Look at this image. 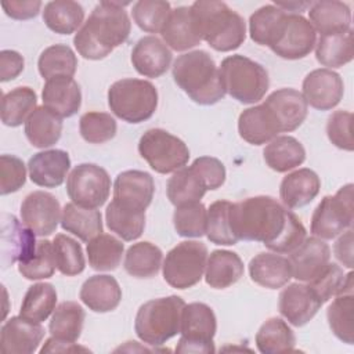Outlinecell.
Instances as JSON below:
<instances>
[{"label": "cell", "mask_w": 354, "mask_h": 354, "mask_svg": "<svg viewBox=\"0 0 354 354\" xmlns=\"http://www.w3.org/2000/svg\"><path fill=\"white\" fill-rule=\"evenodd\" d=\"M335 257L347 268H353V230L342 232L333 246Z\"/></svg>", "instance_id": "obj_59"}, {"label": "cell", "mask_w": 354, "mask_h": 354, "mask_svg": "<svg viewBox=\"0 0 354 354\" xmlns=\"http://www.w3.org/2000/svg\"><path fill=\"white\" fill-rule=\"evenodd\" d=\"M171 73L176 84L199 105H213L225 95L220 71L210 54L203 50L177 57Z\"/></svg>", "instance_id": "obj_5"}, {"label": "cell", "mask_w": 354, "mask_h": 354, "mask_svg": "<svg viewBox=\"0 0 354 354\" xmlns=\"http://www.w3.org/2000/svg\"><path fill=\"white\" fill-rule=\"evenodd\" d=\"M231 224L238 241L261 242L275 253H290L306 239L307 234L293 212L267 195L232 203Z\"/></svg>", "instance_id": "obj_1"}, {"label": "cell", "mask_w": 354, "mask_h": 354, "mask_svg": "<svg viewBox=\"0 0 354 354\" xmlns=\"http://www.w3.org/2000/svg\"><path fill=\"white\" fill-rule=\"evenodd\" d=\"M138 152L149 167L160 174L180 170L189 159L185 142L163 129L147 130L138 141Z\"/></svg>", "instance_id": "obj_10"}, {"label": "cell", "mask_w": 354, "mask_h": 354, "mask_svg": "<svg viewBox=\"0 0 354 354\" xmlns=\"http://www.w3.org/2000/svg\"><path fill=\"white\" fill-rule=\"evenodd\" d=\"M189 8L198 36L213 50L232 51L245 41L246 24L243 18L224 1L198 0Z\"/></svg>", "instance_id": "obj_4"}, {"label": "cell", "mask_w": 354, "mask_h": 354, "mask_svg": "<svg viewBox=\"0 0 354 354\" xmlns=\"http://www.w3.org/2000/svg\"><path fill=\"white\" fill-rule=\"evenodd\" d=\"M71 169V158L66 151L47 149L35 153L28 162L29 178L44 188L59 187Z\"/></svg>", "instance_id": "obj_21"}, {"label": "cell", "mask_w": 354, "mask_h": 354, "mask_svg": "<svg viewBox=\"0 0 354 354\" xmlns=\"http://www.w3.org/2000/svg\"><path fill=\"white\" fill-rule=\"evenodd\" d=\"M162 250L151 242L133 243L124 256V270L134 278H152L162 267Z\"/></svg>", "instance_id": "obj_39"}, {"label": "cell", "mask_w": 354, "mask_h": 354, "mask_svg": "<svg viewBox=\"0 0 354 354\" xmlns=\"http://www.w3.org/2000/svg\"><path fill=\"white\" fill-rule=\"evenodd\" d=\"M218 71L225 93L241 104H256L268 90L270 77L266 68L245 55L224 58Z\"/></svg>", "instance_id": "obj_7"}, {"label": "cell", "mask_w": 354, "mask_h": 354, "mask_svg": "<svg viewBox=\"0 0 354 354\" xmlns=\"http://www.w3.org/2000/svg\"><path fill=\"white\" fill-rule=\"evenodd\" d=\"M185 301L176 295L152 299L144 303L136 315L134 330L144 343L162 346L180 333L181 314Z\"/></svg>", "instance_id": "obj_6"}, {"label": "cell", "mask_w": 354, "mask_h": 354, "mask_svg": "<svg viewBox=\"0 0 354 354\" xmlns=\"http://www.w3.org/2000/svg\"><path fill=\"white\" fill-rule=\"evenodd\" d=\"M263 104L274 113L281 133L296 130L307 118V102L301 93L295 88L275 90Z\"/></svg>", "instance_id": "obj_22"}, {"label": "cell", "mask_w": 354, "mask_h": 354, "mask_svg": "<svg viewBox=\"0 0 354 354\" xmlns=\"http://www.w3.org/2000/svg\"><path fill=\"white\" fill-rule=\"evenodd\" d=\"M26 181V167L24 162L14 155L0 156V194L8 195L17 192Z\"/></svg>", "instance_id": "obj_54"}, {"label": "cell", "mask_w": 354, "mask_h": 354, "mask_svg": "<svg viewBox=\"0 0 354 354\" xmlns=\"http://www.w3.org/2000/svg\"><path fill=\"white\" fill-rule=\"evenodd\" d=\"M321 306L319 297L308 285L289 283L279 293V313L293 326H303L310 322Z\"/></svg>", "instance_id": "obj_18"}, {"label": "cell", "mask_w": 354, "mask_h": 354, "mask_svg": "<svg viewBox=\"0 0 354 354\" xmlns=\"http://www.w3.org/2000/svg\"><path fill=\"white\" fill-rule=\"evenodd\" d=\"M61 227L64 231L73 234L80 241L88 242L94 236L102 234L101 212L69 202L62 209Z\"/></svg>", "instance_id": "obj_34"}, {"label": "cell", "mask_w": 354, "mask_h": 354, "mask_svg": "<svg viewBox=\"0 0 354 354\" xmlns=\"http://www.w3.org/2000/svg\"><path fill=\"white\" fill-rule=\"evenodd\" d=\"M308 21L321 35H339L351 29V11L343 1L321 0L308 8Z\"/></svg>", "instance_id": "obj_28"}, {"label": "cell", "mask_w": 354, "mask_h": 354, "mask_svg": "<svg viewBox=\"0 0 354 354\" xmlns=\"http://www.w3.org/2000/svg\"><path fill=\"white\" fill-rule=\"evenodd\" d=\"M170 3L162 0H140L133 6L131 15L140 29L148 33H160L169 14Z\"/></svg>", "instance_id": "obj_51"}, {"label": "cell", "mask_w": 354, "mask_h": 354, "mask_svg": "<svg viewBox=\"0 0 354 354\" xmlns=\"http://www.w3.org/2000/svg\"><path fill=\"white\" fill-rule=\"evenodd\" d=\"M155 192V183L149 173L142 170H126L118 174L113 183V202L119 206L145 213Z\"/></svg>", "instance_id": "obj_15"}, {"label": "cell", "mask_w": 354, "mask_h": 354, "mask_svg": "<svg viewBox=\"0 0 354 354\" xmlns=\"http://www.w3.org/2000/svg\"><path fill=\"white\" fill-rule=\"evenodd\" d=\"M311 4H313V1H288V3L278 1V3H275L277 7H279L285 12L289 11V14H297V12L300 14L301 11H306L307 8H310Z\"/></svg>", "instance_id": "obj_61"}, {"label": "cell", "mask_w": 354, "mask_h": 354, "mask_svg": "<svg viewBox=\"0 0 354 354\" xmlns=\"http://www.w3.org/2000/svg\"><path fill=\"white\" fill-rule=\"evenodd\" d=\"M231 206L228 201H216L207 209L206 236L212 243L231 246L238 242L231 224Z\"/></svg>", "instance_id": "obj_46"}, {"label": "cell", "mask_w": 354, "mask_h": 354, "mask_svg": "<svg viewBox=\"0 0 354 354\" xmlns=\"http://www.w3.org/2000/svg\"><path fill=\"white\" fill-rule=\"evenodd\" d=\"M346 275L336 263H328V266L307 285L315 292L321 303L329 301L333 296L342 293Z\"/></svg>", "instance_id": "obj_53"}, {"label": "cell", "mask_w": 354, "mask_h": 354, "mask_svg": "<svg viewBox=\"0 0 354 354\" xmlns=\"http://www.w3.org/2000/svg\"><path fill=\"white\" fill-rule=\"evenodd\" d=\"M1 7L4 10V12L12 18V19H18V21H25V19H30L35 18L40 8H41V1L39 0H10V1H3Z\"/></svg>", "instance_id": "obj_57"}, {"label": "cell", "mask_w": 354, "mask_h": 354, "mask_svg": "<svg viewBox=\"0 0 354 354\" xmlns=\"http://www.w3.org/2000/svg\"><path fill=\"white\" fill-rule=\"evenodd\" d=\"M66 192L73 203L97 209L102 206L111 192L108 171L94 163H80L66 178Z\"/></svg>", "instance_id": "obj_13"}, {"label": "cell", "mask_w": 354, "mask_h": 354, "mask_svg": "<svg viewBox=\"0 0 354 354\" xmlns=\"http://www.w3.org/2000/svg\"><path fill=\"white\" fill-rule=\"evenodd\" d=\"M84 19L83 7L72 0L48 1L43 10V21L46 26L59 35H71L76 32Z\"/></svg>", "instance_id": "obj_37"}, {"label": "cell", "mask_w": 354, "mask_h": 354, "mask_svg": "<svg viewBox=\"0 0 354 354\" xmlns=\"http://www.w3.org/2000/svg\"><path fill=\"white\" fill-rule=\"evenodd\" d=\"M58 199L44 191H35L25 196L21 203V221L39 236L51 235L61 221Z\"/></svg>", "instance_id": "obj_14"}, {"label": "cell", "mask_w": 354, "mask_h": 354, "mask_svg": "<svg viewBox=\"0 0 354 354\" xmlns=\"http://www.w3.org/2000/svg\"><path fill=\"white\" fill-rule=\"evenodd\" d=\"M206 191L207 188L203 178L192 165L174 171L166 185L167 198L174 206L199 202Z\"/></svg>", "instance_id": "obj_35"}, {"label": "cell", "mask_w": 354, "mask_h": 354, "mask_svg": "<svg viewBox=\"0 0 354 354\" xmlns=\"http://www.w3.org/2000/svg\"><path fill=\"white\" fill-rule=\"evenodd\" d=\"M173 224L180 236L201 238L206 234L207 210L201 202L176 206Z\"/></svg>", "instance_id": "obj_49"}, {"label": "cell", "mask_w": 354, "mask_h": 354, "mask_svg": "<svg viewBox=\"0 0 354 354\" xmlns=\"http://www.w3.org/2000/svg\"><path fill=\"white\" fill-rule=\"evenodd\" d=\"M207 248L199 241H184L166 254L162 272L163 279L176 289H188L196 285L205 272Z\"/></svg>", "instance_id": "obj_9"}, {"label": "cell", "mask_w": 354, "mask_h": 354, "mask_svg": "<svg viewBox=\"0 0 354 354\" xmlns=\"http://www.w3.org/2000/svg\"><path fill=\"white\" fill-rule=\"evenodd\" d=\"M249 275L252 281L267 289H279L292 278L290 263L279 253L261 252L249 263Z\"/></svg>", "instance_id": "obj_27"}, {"label": "cell", "mask_w": 354, "mask_h": 354, "mask_svg": "<svg viewBox=\"0 0 354 354\" xmlns=\"http://www.w3.org/2000/svg\"><path fill=\"white\" fill-rule=\"evenodd\" d=\"M37 95L28 86L15 87L3 94L1 100V122L8 127H18L28 120L37 108Z\"/></svg>", "instance_id": "obj_41"}, {"label": "cell", "mask_w": 354, "mask_h": 354, "mask_svg": "<svg viewBox=\"0 0 354 354\" xmlns=\"http://www.w3.org/2000/svg\"><path fill=\"white\" fill-rule=\"evenodd\" d=\"M216 329V315L207 304L198 301L185 304L181 314V337L176 353H214Z\"/></svg>", "instance_id": "obj_12"}, {"label": "cell", "mask_w": 354, "mask_h": 354, "mask_svg": "<svg viewBox=\"0 0 354 354\" xmlns=\"http://www.w3.org/2000/svg\"><path fill=\"white\" fill-rule=\"evenodd\" d=\"M55 288L47 282H37L26 290L21 303L19 315L33 322H43L55 310Z\"/></svg>", "instance_id": "obj_43"}, {"label": "cell", "mask_w": 354, "mask_h": 354, "mask_svg": "<svg viewBox=\"0 0 354 354\" xmlns=\"http://www.w3.org/2000/svg\"><path fill=\"white\" fill-rule=\"evenodd\" d=\"M243 275V263L235 252L213 250L206 261L205 281L210 288L225 289Z\"/></svg>", "instance_id": "obj_31"}, {"label": "cell", "mask_w": 354, "mask_h": 354, "mask_svg": "<svg viewBox=\"0 0 354 354\" xmlns=\"http://www.w3.org/2000/svg\"><path fill=\"white\" fill-rule=\"evenodd\" d=\"M353 310L354 297L353 293L337 295L330 303L326 311V318L332 333L346 344L354 343L353 329Z\"/></svg>", "instance_id": "obj_47"}, {"label": "cell", "mask_w": 354, "mask_h": 354, "mask_svg": "<svg viewBox=\"0 0 354 354\" xmlns=\"http://www.w3.org/2000/svg\"><path fill=\"white\" fill-rule=\"evenodd\" d=\"M296 337L289 325L277 317L268 318L256 333L257 350L263 354H279L293 351Z\"/></svg>", "instance_id": "obj_40"}, {"label": "cell", "mask_w": 354, "mask_h": 354, "mask_svg": "<svg viewBox=\"0 0 354 354\" xmlns=\"http://www.w3.org/2000/svg\"><path fill=\"white\" fill-rule=\"evenodd\" d=\"M24 57L14 50L0 51V82H10L24 71Z\"/></svg>", "instance_id": "obj_58"}, {"label": "cell", "mask_w": 354, "mask_h": 354, "mask_svg": "<svg viewBox=\"0 0 354 354\" xmlns=\"http://www.w3.org/2000/svg\"><path fill=\"white\" fill-rule=\"evenodd\" d=\"M171 51L156 36L140 39L131 51V64L134 69L145 77H159L170 66Z\"/></svg>", "instance_id": "obj_23"}, {"label": "cell", "mask_w": 354, "mask_h": 354, "mask_svg": "<svg viewBox=\"0 0 354 354\" xmlns=\"http://www.w3.org/2000/svg\"><path fill=\"white\" fill-rule=\"evenodd\" d=\"M239 136L252 145H263L278 137L281 133L274 113L264 105L245 109L238 119Z\"/></svg>", "instance_id": "obj_25"}, {"label": "cell", "mask_w": 354, "mask_h": 354, "mask_svg": "<svg viewBox=\"0 0 354 354\" xmlns=\"http://www.w3.org/2000/svg\"><path fill=\"white\" fill-rule=\"evenodd\" d=\"M351 122L353 113L348 111L333 112L326 123V134L329 141L344 151H353V137H351Z\"/></svg>", "instance_id": "obj_55"}, {"label": "cell", "mask_w": 354, "mask_h": 354, "mask_svg": "<svg viewBox=\"0 0 354 354\" xmlns=\"http://www.w3.org/2000/svg\"><path fill=\"white\" fill-rule=\"evenodd\" d=\"M76 351H88V348L77 346L71 342H62L55 337H50L46 340L44 346L40 348V353H76Z\"/></svg>", "instance_id": "obj_60"}, {"label": "cell", "mask_w": 354, "mask_h": 354, "mask_svg": "<svg viewBox=\"0 0 354 354\" xmlns=\"http://www.w3.org/2000/svg\"><path fill=\"white\" fill-rule=\"evenodd\" d=\"M79 297L91 311L109 313L119 306L122 289L113 277L98 274L83 282Z\"/></svg>", "instance_id": "obj_26"}, {"label": "cell", "mask_w": 354, "mask_h": 354, "mask_svg": "<svg viewBox=\"0 0 354 354\" xmlns=\"http://www.w3.org/2000/svg\"><path fill=\"white\" fill-rule=\"evenodd\" d=\"M126 4L100 1L93 8L88 19L73 37L75 48L83 58L102 59L129 39L131 22L123 8Z\"/></svg>", "instance_id": "obj_3"}, {"label": "cell", "mask_w": 354, "mask_h": 354, "mask_svg": "<svg viewBox=\"0 0 354 354\" xmlns=\"http://www.w3.org/2000/svg\"><path fill=\"white\" fill-rule=\"evenodd\" d=\"M292 278L297 281H313L329 263L330 249L319 238H306L295 250L289 253Z\"/></svg>", "instance_id": "obj_20"}, {"label": "cell", "mask_w": 354, "mask_h": 354, "mask_svg": "<svg viewBox=\"0 0 354 354\" xmlns=\"http://www.w3.org/2000/svg\"><path fill=\"white\" fill-rule=\"evenodd\" d=\"M88 264L95 271H113L119 267L124 246L118 238L100 234L87 242Z\"/></svg>", "instance_id": "obj_44"}, {"label": "cell", "mask_w": 354, "mask_h": 354, "mask_svg": "<svg viewBox=\"0 0 354 354\" xmlns=\"http://www.w3.org/2000/svg\"><path fill=\"white\" fill-rule=\"evenodd\" d=\"M105 220L108 228L123 241L140 238L145 228V213L127 210L113 201L106 206Z\"/></svg>", "instance_id": "obj_45"}, {"label": "cell", "mask_w": 354, "mask_h": 354, "mask_svg": "<svg viewBox=\"0 0 354 354\" xmlns=\"http://www.w3.org/2000/svg\"><path fill=\"white\" fill-rule=\"evenodd\" d=\"M39 73L43 79L72 77L77 68V58L66 44H53L44 48L37 61Z\"/></svg>", "instance_id": "obj_42"}, {"label": "cell", "mask_w": 354, "mask_h": 354, "mask_svg": "<svg viewBox=\"0 0 354 354\" xmlns=\"http://www.w3.org/2000/svg\"><path fill=\"white\" fill-rule=\"evenodd\" d=\"M250 39L271 48L283 59H300L307 57L317 43V33L301 14H289L267 4L260 7L249 19Z\"/></svg>", "instance_id": "obj_2"}, {"label": "cell", "mask_w": 354, "mask_h": 354, "mask_svg": "<svg viewBox=\"0 0 354 354\" xmlns=\"http://www.w3.org/2000/svg\"><path fill=\"white\" fill-rule=\"evenodd\" d=\"M84 317V310L79 303L62 301L53 311L48 330L58 340L75 343L82 335Z\"/></svg>", "instance_id": "obj_38"}, {"label": "cell", "mask_w": 354, "mask_h": 354, "mask_svg": "<svg viewBox=\"0 0 354 354\" xmlns=\"http://www.w3.org/2000/svg\"><path fill=\"white\" fill-rule=\"evenodd\" d=\"M80 136L90 144H102L116 136V120L106 112H86L79 120Z\"/></svg>", "instance_id": "obj_52"}, {"label": "cell", "mask_w": 354, "mask_h": 354, "mask_svg": "<svg viewBox=\"0 0 354 354\" xmlns=\"http://www.w3.org/2000/svg\"><path fill=\"white\" fill-rule=\"evenodd\" d=\"M62 133V118L47 109L37 106L25 122V136L36 148H48L58 142Z\"/></svg>", "instance_id": "obj_32"}, {"label": "cell", "mask_w": 354, "mask_h": 354, "mask_svg": "<svg viewBox=\"0 0 354 354\" xmlns=\"http://www.w3.org/2000/svg\"><path fill=\"white\" fill-rule=\"evenodd\" d=\"M160 35L166 46L176 51H185L201 43V37L194 26L191 8L185 6L170 11Z\"/></svg>", "instance_id": "obj_30"}, {"label": "cell", "mask_w": 354, "mask_h": 354, "mask_svg": "<svg viewBox=\"0 0 354 354\" xmlns=\"http://www.w3.org/2000/svg\"><path fill=\"white\" fill-rule=\"evenodd\" d=\"M192 166L203 178L207 191L220 188L225 181V167L217 158L201 156L192 162Z\"/></svg>", "instance_id": "obj_56"}, {"label": "cell", "mask_w": 354, "mask_h": 354, "mask_svg": "<svg viewBox=\"0 0 354 354\" xmlns=\"http://www.w3.org/2000/svg\"><path fill=\"white\" fill-rule=\"evenodd\" d=\"M353 220V184H346L333 196L322 198L311 216L310 230L319 239H333L351 228Z\"/></svg>", "instance_id": "obj_11"}, {"label": "cell", "mask_w": 354, "mask_h": 354, "mask_svg": "<svg viewBox=\"0 0 354 354\" xmlns=\"http://www.w3.org/2000/svg\"><path fill=\"white\" fill-rule=\"evenodd\" d=\"M315 58L326 69L340 68L353 61V30L339 35H321L315 43Z\"/></svg>", "instance_id": "obj_36"}, {"label": "cell", "mask_w": 354, "mask_h": 354, "mask_svg": "<svg viewBox=\"0 0 354 354\" xmlns=\"http://www.w3.org/2000/svg\"><path fill=\"white\" fill-rule=\"evenodd\" d=\"M344 84L339 73L319 68L311 71L303 80V98L307 105L318 111L335 108L343 98Z\"/></svg>", "instance_id": "obj_17"}, {"label": "cell", "mask_w": 354, "mask_h": 354, "mask_svg": "<svg viewBox=\"0 0 354 354\" xmlns=\"http://www.w3.org/2000/svg\"><path fill=\"white\" fill-rule=\"evenodd\" d=\"M35 232L14 214H1V264L3 268L14 263H25L36 253Z\"/></svg>", "instance_id": "obj_16"}, {"label": "cell", "mask_w": 354, "mask_h": 354, "mask_svg": "<svg viewBox=\"0 0 354 354\" xmlns=\"http://www.w3.org/2000/svg\"><path fill=\"white\" fill-rule=\"evenodd\" d=\"M43 105L59 118H71L80 109L82 91L73 77H54L41 91Z\"/></svg>", "instance_id": "obj_24"}, {"label": "cell", "mask_w": 354, "mask_h": 354, "mask_svg": "<svg viewBox=\"0 0 354 354\" xmlns=\"http://www.w3.org/2000/svg\"><path fill=\"white\" fill-rule=\"evenodd\" d=\"M108 105L115 116L127 123H141L152 118L158 106V90L142 79H122L111 84Z\"/></svg>", "instance_id": "obj_8"}, {"label": "cell", "mask_w": 354, "mask_h": 354, "mask_svg": "<svg viewBox=\"0 0 354 354\" xmlns=\"http://www.w3.org/2000/svg\"><path fill=\"white\" fill-rule=\"evenodd\" d=\"M44 337V328L24 317H11L0 330V348L7 354H32Z\"/></svg>", "instance_id": "obj_19"}, {"label": "cell", "mask_w": 354, "mask_h": 354, "mask_svg": "<svg viewBox=\"0 0 354 354\" xmlns=\"http://www.w3.org/2000/svg\"><path fill=\"white\" fill-rule=\"evenodd\" d=\"M57 267L55 260V252L53 242L47 239L37 241L36 253L32 259H29L25 263H18V271L19 274L30 281L37 279H46L53 277Z\"/></svg>", "instance_id": "obj_50"}, {"label": "cell", "mask_w": 354, "mask_h": 354, "mask_svg": "<svg viewBox=\"0 0 354 354\" xmlns=\"http://www.w3.org/2000/svg\"><path fill=\"white\" fill-rule=\"evenodd\" d=\"M263 156L270 169L277 173H285L306 160V149L295 137L279 136L267 144Z\"/></svg>", "instance_id": "obj_33"}, {"label": "cell", "mask_w": 354, "mask_h": 354, "mask_svg": "<svg viewBox=\"0 0 354 354\" xmlns=\"http://www.w3.org/2000/svg\"><path fill=\"white\" fill-rule=\"evenodd\" d=\"M321 181L317 173L303 167L283 177L279 187V196L289 209H299L308 205L319 192Z\"/></svg>", "instance_id": "obj_29"}, {"label": "cell", "mask_w": 354, "mask_h": 354, "mask_svg": "<svg viewBox=\"0 0 354 354\" xmlns=\"http://www.w3.org/2000/svg\"><path fill=\"white\" fill-rule=\"evenodd\" d=\"M55 252L57 270L66 277H75L82 274L86 267L84 254L80 243L65 234H57L53 239Z\"/></svg>", "instance_id": "obj_48"}]
</instances>
